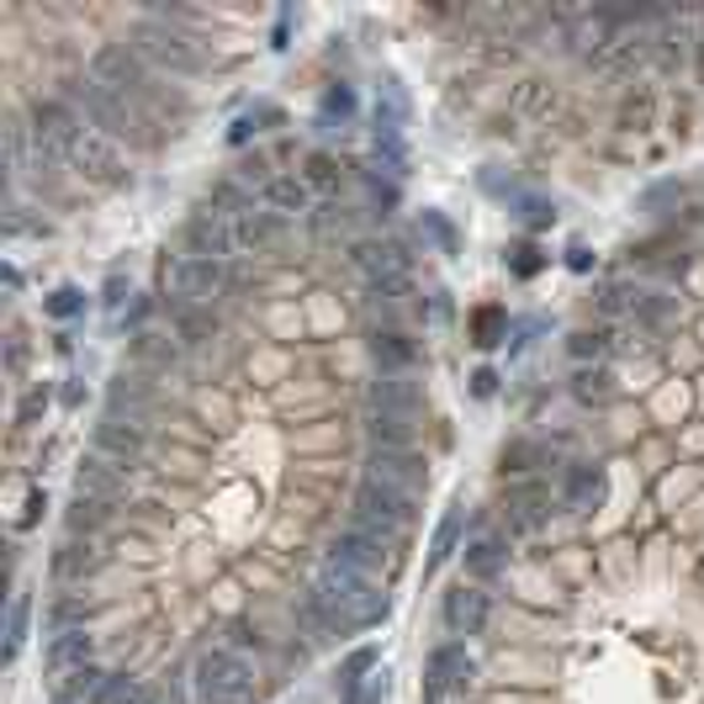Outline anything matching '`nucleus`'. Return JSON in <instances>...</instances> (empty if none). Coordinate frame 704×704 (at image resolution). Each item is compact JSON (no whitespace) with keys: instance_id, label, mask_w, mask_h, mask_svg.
Listing matches in <instances>:
<instances>
[{"instance_id":"f257e3e1","label":"nucleus","mask_w":704,"mask_h":704,"mask_svg":"<svg viewBox=\"0 0 704 704\" xmlns=\"http://www.w3.org/2000/svg\"><path fill=\"white\" fill-rule=\"evenodd\" d=\"M307 609L324 620V630H360L387 615V594L377 588V577L345 567V562H328L318 577H313V598Z\"/></svg>"},{"instance_id":"f03ea898","label":"nucleus","mask_w":704,"mask_h":704,"mask_svg":"<svg viewBox=\"0 0 704 704\" xmlns=\"http://www.w3.org/2000/svg\"><path fill=\"white\" fill-rule=\"evenodd\" d=\"M90 80H101V85H111L117 96H128V101H138V107L149 111V117H186V96H164L160 90V80L149 75V64L128 48V43H107V48H96V58H90Z\"/></svg>"},{"instance_id":"7ed1b4c3","label":"nucleus","mask_w":704,"mask_h":704,"mask_svg":"<svg viewBox=\"0 0 704 704\" xmlns=\"http://www.w3.org/2000/svg\"><path fill=\"white\" fill-rule=\"evenodd\" d=\"M80 101H85V117H90V128H101L107 138H128L133 149H160V143H164L160 117H149V111L138 107V101L117 96L111 85L85 80V85H80Z\"/></svg>"},{"instance_id":"20e7f679","label":"nucleus","mask_w":704,"mask_h":704,"mask_svg":"<svg viewBox=\"0 0 704 704\" xmlns=\"http://www.w3.org/2000/svg\"><path fill=\"white\" fill-rule=\"evenodd\" d=\"M128 43L143 64H154L160 75H175V80H196V75L213 69V54L191 32H175L170 22H138Z\"/></svg>"},{"instance_id":"39448f33","label":"nucleus","mask_w":704,"mask_h":704,"mask_svg":"<svg viewBox=\"0 0 704 704\" xmlns=\"http://www.w3.org/2000/svg\"><path fill=\"white\" fill-rule=\"evenodd\" d=\"M196 694L207 704H254V668H249L245 651L234 647H213L202 651L196 662Z\"/></svg>"},{"instance_id":"423d86ee","label":"nucleus","mask_w":704,"mask_h":704,"mask_svg":"<svg viewBox=\"0 0 704 704\" xmlns=\"http://www.w3.org/2000/svg\"><path fill=\"white\" fill-rule=\"evenodd\" d=\"M419 519V503H413V492L408 488H392V483H377V477H366L360 488H355V524L360 530H408Z\"/></svg>"},{"instance_id":"0eeeda50","label":"nucleus","mask_w":704,"mask_h":704,"mask_svg":"<svg viewBox=\"0 0 704 704\" xmlns=\"http://www.w3.org/2000/svg\"><path fill=\"white\" fill-rule=\"evenodd\" d=\"M69 170H80L85 181H96V186H107V191L133 186V170H128V160H122L117 138H107L101 128H85V133L75 138V149H69Z\"/></svg>"},{"instance_id":"6e6552de","label":"nucleus","mask_w":704,"mask_h":704,"mask_svg":"<svg viewBox=\"0 0 704 704\" xmlns=\"http://www.w3.org/2000/svg\"><path fill=\"white\" fill-rule=\"evenodd\" d=\"M164 292H170V307H213V297L223 292V260L175 254L164 266Z\"/></svg>"},{"instance_id":"1a4fd4ad","label":"nucleus","mask_w":704,"mask_h":704,"mask_svg":"<svg viewBox=\"0 0 704 704\" xmlns=\"http://www.w3.org/2000/svg\"><path fill=\"white\" fill-rule=\"evenodd\" d=\"M466 683H472V657H466L461 641L430 651V668H424V704H440L445 694H456V689H466Z\"/></svg>"},{"instance_id":"9d476101","label":"nucleus","mask_w":704,"mask_h":704,"mask_svg":"<svg viewBox=\"0 0 704 704\" xmlns=\"http://www.w3.org/2000/svg\"><path fill=\"white\" fill-rule=\"evenodd\" d=\"M371 477L413 492V488L430 483V461L419 456L413 445H377V451H371Z\"/></svg>"},{"instance_id":"9b49d317","label":"nucleus","mask_w":704,"mask_h":704,"mask_svg":"<svg viewBox=\"0 0 704 704\" xmlns=\"http://www.w3.org/2000/svg\"><path fill=\"white\" fill-rule=\"evenodd\" d=\"M445 630L451 636H483L488 630V615H492V598L477 588V583H456L451 594H445Z\"/></svg>"},{"instance_id":"f8f14e48","label":"nucleus","mask_w":704,"mask_h":704,"mask_svg":"<svg viewBox=\"0 0 704 704\" xmlns=\"http://www.w3.org/2000/svg\"><path fill=\"white\" fill-rule=\"evenodd\" d=\"M90 445H96V456L117 461V466H138L143 461V445H149V430L143 424H122V419H101L96 430H90Z\"/></svg>"},{"instance_id":"ddd939ff","label":"nucleus","mask_w":704,"mask_h":704,"mask_svg":"<svg viewBox=\"0 0 704 704\" xmlns=\"http://www.w3.org/2000/svg\"><path fill=\"white\" fill-rule=\"evenodd\" d=\"M328 562H345V567L377 577V572L387 567V541H381L377 530H360V524H350V530H339V535H334V556H328Z\"/></svg>"},{"instance_id":"4468645a","label":"nucleus","mask_w":704,"mask_h":704,"mask_svg":"<svg viewBox=\"0 0 704 704\" xmlns=\"http://www.w3.org/2000/svg\"><path fill=\"white\" fill-rule=\"evenodd\" d=\"M75 492L80 498H101V503H117L128 492V466H117L107 456H85L80 472H75Z\"/></svg>"},{"instance_id":"2eb2a0df","label":"nucleus","mask_w":704,"mask_h":704,"mask_svg":"<svg viewBox=\"0 0 704 704\" xmlns=\"http://www.w3.org/2000/svg\"><path fill=\"white\" fill-rule=\"evenodd\" d=\"M503 509H509V524L530 535V530H541L551 519V488L545 483H515L509 498H503Z\"/></svg>"},{"instance_id":"dca6fc26","label":"nucleus","mask_w":704,"mask_h":704,"mask_svg":"<svg viewBox=\"0 0 704 704\" xmlns=\"http://www.w3.org/2000/svg\"><path fill=\"white\" fill-rule=\"evenodd\" d=\"M181 239H186V254H196V260H223L234 249V234H228V223L217 213H196Z\"/></svg>"},{"instance_id":"f3484780","label":"nucleus","mask_w":704,"mask_h":704,"mask_svg":"<svg viewBox=\"0 0 704 704\" xmlns=\"http://www.w3.org/2000/svg\"><path fill=\"white\" fill-rule=\"evenodd\" d=\"M43 668H48L54 678H69L75 668H90V636H85V625L58 630L54 641L43 647Z\"/></svg>"},{"instance_id":"a211bd4d","label":"nucleus","mask_w":704,"mask_h":704,"mask_svg":"<svg viewBox=\"0 0 704 704\" xmlns=\"http://www.w3.org/2000/svg\"><path fill=\"white\" fill-rule=\"evenodd\" d=\"M371 408H392V413L419 419L424 413V387L413 377H377L371 381Z\"/></svg>"},{"instance_id":"6ab92c4d","label":"nucleus","mask_w":704,"mask_h":704,"mask_svg":"<svg viewBox=\"0 0 704 704\" xmlns=\"http://www.w3.org/2000/svg\"><path fill=\"white\" fill-rule=\"evenodd\" d=\"M371 360L381 366V377H408L419 360V345L398 328H387V334H371Z\"/></svg>"},{"instance_id":"aec40b11","label":"nucleus","mask_w":704,"mask_h":704,"mask_svg":"<svg viewBox=\"0 0 704 704\" xmlns=\"http://www.w3.org/2000/svg\"><path fill=\"white\" fill-rule=\"evenodd\" d=\"M355 266L371 275V281H387V275H413V260H408L403 245H355Z\"/></svg>"},{"instance_id":"412c9836","label":"nucleus","mask_w":704,"mask_h":704,"mask_svg":"<svg viewBox=\"0 0 704 704\" xmlns=\"http://www.w3.org/2000/svg\"><path fill=\"white\" fill-rule=\"evenodd\" d=\"M281 234H286V217L266 207V213H245V217H239V228H234V245H239V249H254V254H260V249H271Z\"/></svg>"},{"instance_id":"4be33fe9","label":"nucleus","mask_w":704,"mask_h":704,"mask_svg":"<svg viewBox=\"0 0 704 704\" xmlns=\"http://www.w3.org/2000/svg\"><path fill=\"white\" fill-rule=\"evenodd\" d=\"M101 694H107V673L90 662V668H75L69 678H58L54 704H101Z\"/></svg>"},{"instance_id":"5701e85b","label":"nucleus","mask_w":704,"mask_h":704,"mask_svg":"<svg viewBox=\"0 0 704 704\" xmlns=\"http://www.w3.org/2000/svg\"><path fill=\"white\" fill-rule=\"evenodd\" d=\"M604 498V472L598 466H572L562 483V509H594Z\"/></svg>"},{"instance_id":"b1692460","label":"nucleus","mask_w":704,"mask_h":704,"mask_svg":"<svg viewBox=\"0 0 704 704\" xmlns=\"http://www.w3.org/2000/svg\"><path fill=\"white\" fill-rule=\"evenodd\" d=\"M503 567H509V551H503V541L483 535V541L466 545V577H472V583H492Z\"/></svg>"},{"instance_id":"393cba45","label":"nucleus","mask_w":704,"mask_h":704,"mask_svg":"<svg viewBox=\"0 0 704 704\" xmlns=\"http://www.w3.org/2000/svg\"><path fill=\"white\" fill-rule=\"evenodd\" d=\"M366 430H371V440H377V445H413V434H419V419H408V413H392V408H371Z\"/></svg>"},{"instance_id":"a878e982","label":"nucleus","mask_w":704,"mask_h":704,"mask_svg":"<svg viewBox=\"0 0 704 704\" xmlns=\"http://www.w3.org/2000/svg\"><path fill=\"white\" fill-rule=\"evenodd\" d=\"M403 122H408V90L403 80H381L377 90V133H403Z\"/></svg>"},{"instance_id":"bb28decb","label":"nucleus","mask_w":704,"mask_h":704,"mask_svg":"<svg viewBox=\"0 0 704 704\" xmlns=\"http://www.w3.org/2000/svg\"><path fill=\"white\" fill-rule=\"evenodd\" d=\"M266 202H271V213H307V202H313V186L297 181V175H271V186H266Z\"/></svg>"},{"instance_id":"cd10ccee","label":"nucleus","mask_w":704,"mask_h":704,"mask_svg":"<svg viewBox=\"0 0 704 704\" xmlns=\"http://www.w3.org/2000/svg\"><path fill=\"white\" fill-rule=\"evenodd\" d=\"M170 318H175V334H181V345H207V339L217 334L213 307H170Z\"/></svg>"},{"instance_id":"c85d7f7f","label":"nucleus","mask_w":704,"mask_h":704,"mask_svg":"<svg viewBox=\"0 0 704 704\" xmlns=\"http://www.w3.org/2000/svg\"><path fill=\"white\" fill-rule=\"evenodd\" d=\"M96 562H101V556H96V545H90V535H75V541H64L54 551V572L58 577H85V572H96Z\"/></svg>"},{"instance_id":"c756f323","label":"nucleus","mask_w":704,"mask_h":704,"mask_svg":"<svg viewBox=\"0 0 704 704\" xmlns=\"http://www.w3.org/2000/svg\"><path fill=\"white\" fill-rule=\"evenodd\" d=\"M456 541H461V515L451 509V515L434 524V541H430V556H424V572H440L451 556H456Z\"/></svg>"},{"instance_id":"7c9ffc66","label":"nucleus","mask_w":704,"mask_h":704,"mask_svg":"<svg viewBox=\"0 0 704 704\" xmlns=\"http://www.w3.org/2000/svg\"><path fill=\"white\" fill-rule=\"evenodd\" d=\"M69 530H75V535H96V530H101V524H111V503H101V498H80V492H75V503H69Z\"/></svg>"},{"instance_id":"2f4dec72","label":"nucleus","mask_w":704,"mask_h":704,"mask_svg":"<svg viewBox=\"0 0 704 704\" xmlns=\"http://www.w3.org/2000/svg\"><path fill=\"white\" fill-rule=\"evenodd\" d=\"M28 620H32V598L17 594L11 598V615H6V662H17V651L28 641Z\"/></svg>"},{"instance_id":"473e14b6","label":"nucleus","mask_w":704,"mask_h":704,"mask_svg":"<svg viewBox=\"0 0 704 704\" xmlns=\"http://www.w3.org/2000/svg\"><path fill=\"white\" fill-rule=\"evenodd\" d=\"M28 170V122L22 117H6V175L17 181Z\"/></svg>"},{"instance_id":"72a5a7b5","label":"nucleus","mask_w":704,"mask_h":704,"mask_svg":"<svg viewBox=\"0 0 704 704\" xmlns=\"http://www.w3.org/2000/svg\"><path fill=\"white\" fill-rule=\"evenodd\" d=\"M377 164L392 181H408V143L403 133H377Z\"/></svg>"},{"instance_id":"f704fd0d","label":"nucleus","mask_w":704,"mask_h":704,"mask_svg":"<svg viewBox=\"0 0 704 704\" xmlns=\"http://www.w3.org/2000/svg\"><path fill=\"white\" fill-rule=\"evenodd\" d=\"M275 122H286V111L281 107H254L228 128V143H249V133H266V128H275Z\"/></svg>"},{"instance_id":"c9c22d12","label":"nucleus","mask_w":704,"mask_h":704,"mask_svg":"<svg viewBox=\"0 0 704 704\" xmlns=\"http://www.w3.org/2000/svg\"><path fill=\"white\" fill-rule=\"evenodd\" d=\"M387 683H392V673H387V668L355 678L350 689H345V704H381V700H387Z\"/></svg>"},{"instance_id":"e433bc0d","label":"nucleus","mask_w":704,"mask_h":704,"mask_svg":"<svg viewBox=\"0 0 704 704\" xmlns=\"http://www.w3.org/2000/svg\"><path fill=\"white\" fill-rule=\"evenodd\" d=\"M334 117H339V122H350V117H355V90H350V85H328V90H324V111H318V122L328 128Z\"/></svg>"},{"instance_id":"4c0bfd02","label":"nucleus","mask_w":704,"mask_h":704,"mask_svg":"<svg viewBox=\"0 0 704 704\" xmlns=\"http://www.w3.org/2000/svg\"><path fill=\"white\" fill-rule=\"evenodd\" d=\"M143 700H149V689H143L138 678H128V673L107 678V694H101V704H143Z\"/></svg>"},{"instance_id":"58836bf2","label":"nucleus","mask_w":704,"mask_h":704,"mask_svg":"<svg viewBox=\"0 0 704 704\" xmlns=\"http://www.w3.org/2000/svg\"><path fill=\"white\" fill-rule=\"evenodd\" d=\"M133 360L170 366V360H175V345H170V339H160V334H138V339H133Z\"/></svg>"},{"instance_id":"ea45409f","label":"nucleus","mask_w":704,"mask_h":704,"mask_svg":"<svg viewBox=\"0 0 704 704\" xmlns=\"http://www.w3.org/2000/svg\"><path fill=\"white\" fill-rule=\"evenodd\" d=\"M43 307H48V318H75V313L85 307V292H80V286H58Z\"/></svg>"},{"instance_id":"a19ab883","label":"nucleus","mask_w":704,"mask_h":704,"mask_svg":"<svg viewBox=\"0 0 704 704\" xmlns=\"http://www.w3.org/2000/svg\"><path fill=\"white\" fill-rule=\"evenodd\" d=\"M572 392H577L583 403H604V398H609V377H604V371H577Z\"/></svg>"},{"instance_id":"79ce46f5","label":"nucleus","mask_w":704,"mask_h":704,"mask_svg":"<svg viewBox=\"0 0 704 704\" xmlns=\"http://www.w3.org/2000/svg\"><path fill=\"white\" fill-rule=\"evenodd\" d=\"M567 350L577 355V360H588V355H604V350H609V328H594V334L583 328V334H572Z\"/></svg>"},{"instance_id":"37998d69","label":"nucleus","mask_w":704,"mask_h":704,"mask_svg":"<svg viewBox=\"0 0 704 704\" xmlns=\"http://www.w3.org/2000/svg\"><path fill=\"white\" fill-rule=\"evenodd\" d=\"M419 228H424V234H434L445 254H456V228H451V223H445L440 213H424V217H419Z\"/></svg>"},{"instance_id":"c03bdc74","label":"nucleus","mask_w":704,"mask_h":704,"mask_svg":"<svg viewBox=\"0 0 704 704\" xmlns=\"http://www.w3.org/2000/svg\"><path fill=\"white\" fill-rule=\"evenodd\" d=\"M371 292L387 297V302H403V297H413V275H387V281H371Z\"/></svg>"},{"instance_id":"a18cd8bd","label":"nucleus","mask_w":704,"mask_h":704,"mask_svg":"<svg viewBox=\"0 0 704 704\" xmlns=\"http://www.w3.org/2000/svg\"><path fill=\"white\" fill-rule=\"evenodd\" d=\"M48 408V387H32L28 398H22V408H17V424L28 430V424H37V413Z\"/></svg>"},{"instance_id":"49530a36","label":"nucleus","mask_w":704,"mask_h":704,"mask_svg":"<svg viewBox=\"0 0 704 704\" xmlns=\"http://www.w3.org/2000/svg\"><path fill=\"white\" fill-rule=\"evenodd\" d=\"M366 673H377V647H360L350 662H345V689H350L355 678H366Z\"/></svg>"},{"instance_id":"de8ad7c7","label":"nucleus","mask_w":704,"mask_h":704,"mask_svg":"<svg viewBox=\"0 0 704 704\" xmlns=\"http://www.w3.org/2000/svg\"><path fill=\"white\" fill-rule=\"evenodd\" d=\"M217 207H239V213H254V207L245 202V191L234 186V181H223V186H213V213H217Z\"/></svg>"},{"instance_id":"09e8293b","label":"nucleus","mask_w":704,"mask_h":704,"mask_svg":"<svg viewBox=\"0 0 704 704\" xmlns=\"http://www.w3.org/2000/svg\"><path fill=\"white\" fill-rule=\"evenodd\" d=\"M519 217H524L530 228H545V223H551V207H545L541 196H524V202H519Z\"/></svg>"},{"instance_id":"8fccbe9b","label":"nucleus","mask_w":704,"mask_h":704,"mask_svg":"<svg viewBox=\"0 0 704 704\" xmlns=\"http://www.w3.org/2000/svg\"><path fill=\"white\" fill-rule=\"evenodd\" d=\"M334 175H339V170H334V160H328V154H313V160H307V181H313V186H328Z\"/></svg>"},{"instance_id":"3c124183","label":"nucleus","mask_w":704,"mask_h":704,"mask_svg":"<svg viewBox=\"0 0 704 704\" xmlns=\"http://www.w3.org/2000/svg\"><path fill=\"white\" fill-rule=\"evenodd\" d=\"M122 292H128V281H122V275H111V281H107V292H101V302H107V313H117V307H122Z\"/></svg>"},{"instance_id":"603ef678","label":"nucleus","mask_w":704,"mask_h":704,"mask_svg":"<svg viewBox=\"0 0 704 704\" xmlns=\"http://www.w3.org/2000/svg\"><path fill=\"white\" fill-rule=\"evenodd\" d=\"M492 387H498L492 371H477V377H472V392H477V398H492Z\"/></svg>"},{"instance_id":"864d4df0","label":"nucleus","mask_w":704,"mask_h":704,"mask_svg":"<svg viewBox=\"0 0 704 704\" xmlns=\"http://www.w3.org/2000/svg\"><path fill=\"white\" fill-rule=\"evenodd\" d=\"M515 271H519V275H535V271H541V260H535V249H519Z\"/></svg>"},{"instance_id":"5fc2aeb1","label":"nucleus","mask_w":704,"mask_h":704,"mask_svg":"<svg viewBox=\"0 0 704 704\" xmlns=\"http://www.w3.org/2000/svg\"><path fill=\"white\" fill-rule=\"evenodd\" d=\"M567 266H572V271H588V266H594V260H588V249L577 245V249H567Z\"/></svg>"}]
</instances>
